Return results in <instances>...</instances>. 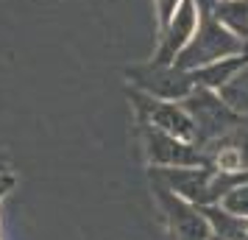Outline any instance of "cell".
<instances>
[{"label": "cell", "instance_id": "6da1fadb", "mask_svg": "<svg viewBox=\"0 0 248 240\" xmlns=\"http://www.w3.org/2000/svg\"><path fill=\"white\" fill-rule=\"evenodd\" d=\"M159 184L195 207L220 204L226 190L237 182V173H220L212 165L195 168H156Z\"/></svg>", "mask_w": 248, "mask_h": 240}, {"label": "cell", "instance_id": "7a4b0ae2", "mask_svg": "<svg viewBox=\"0 0 248 240\" xmlns=\"http://www.w3.org/2000/svg\"><path fill=\"white\" fill-rule=\"evenodd\" d=\"M237 53H246V42L240 36H234L229 28H223L215 17L203 14L195 36L187 42V48L179 56L173 59V64L179 70H184V73H195L203 64H212L217 59L237 56Z\"/></svg>", "mask_w": 248, "mask_h": 240}, {"label": "cell", "instance_id": "3957f363", "mask_svg": "<svg viewBox=\"0 0 248 240\" xmlns=\"http://www.w3.org/2000/svg\"><path fill=\"white\" fill-rule=\"evenodd\" d=\"M184 109L192 114L195 120V128H198V145H212L217 140H223L226 134H232L243 117H237L229 106L223 103V98L212 90H203V87H195V90L184 98Z\"/></svg>", "mask_w": 248, "mask_h": 240}, {"label": "cell", "instance_id": "277c9868", "mask_svg": "<svg viewBox=\"0 0 248 240\" xmlns=\"http://www.w3.org/2000/svg\"><path fill=\"white\" fill-rule=\"evenodd\" d=\"M142 145L151 165L156 168H195V165H209V154L203 145L190 143V140H179L162 131V128L145 123L142 128Z\"/></svg>", "mask_w": 248, "mask_h": 240}, {"label": "cell", "instance_id": "5b68a950", "mask_svg": "<svg viewBox=\"0 0 248 240\" xmlns=\"http://www.w3.org/2000/svg\"><path fill=\"white\" fill-rule=\"evenodd\" d=\"M203 20V9L198 0H184L176 14L170 17V23L162 28V45H159V53L154 62L159 64H173V59L179 56L181 50L187 48L195 31H198V25Z\"/></svg>", "mask_w": 248, "mask_h": 240}, {"label": "cell", "instance_id": "8992f818", "mask_svg": "<svg viewBox=\"0 0 248 240\" xmlns=\"http://www.w3.org/2000/svg\"><path fill=\"white\" fill-rule=\"evenodd\" d=\"M134 79L145 90V95L156 98V101H184L195 90L192 76L179 70L176 64H159V62H154L151 67L134 70Z\"/></svg>", "mask_w": 248, "mask_h": 240}, {"label": "cell", "instance_id": "52a82bcc", "mask_svg": "<svg viewBox=\"0 0 248 240\" xmlns=\"http://www.w3.org/2000/svg\"><path fill=\"white\" fill-rule=\"evenodd\" d=\"M142 112H145V123L168 131L179 140H190V143H198V128H195V120L192 114L184 109L181 101H156L148 95L145 103H142Z\"/></svg>", "mask_w": 248, "mask_h": 240}, {"label": "cell", "instance_id": "ba28073f", "mask_svg": "<svg viewBox=\"0 0 248 240\" xmlns=\"http://www.w3.org/2000/svg\"><path fill=\"white\" fill-rule=\"evenodd\" d=\"M162 201H165V209L170 212V221H173L176 235L181 240H209L212 238V226H209V221H206L201 207L184 201V198H179L176 193H170L165 187H162Z\"/></svg>", "mask_w": 248, "mask_h": 240}, {"label": "cell", "instance_id": "9c48e42d", "mask_svg": "<svg viewBox=\"0 0 248 240\" xmlns=\"http://www.w3.org/2000/svg\"><path fill=\"white\" fill-rule=\"evenodd\" d=\"M246 62H248V53H237V56H226V59L212 62V64H203V67H198L195 73H190L192 84H195V87H203V90L217 92L220 87H226L229 81L234 79L237 70L243 67Z\"/></svg>", "mask_w": 248, "mask_h": 240}, {"label": "cell", "instance_id": "30bf717a", "mask_svg": "<svg viewBox=\"0 0 248 240\" xmlns=\"http://www.w3.org/2000/svg\"><path fill=\"white\" fill-rule=\"evenodd\" d=\"M203 14L215 17L223 28H229L243 42L248 39V0H217Z\"/></svg>", "mask_w": 248, "mask_h": 240}, {"label": "cell", "instance_id": "8fae6325", "mask_svg": "<svg viewBox=\"0 0 248 240\" xmlns=\"http://www.w3.org/2000/svg\"><path fill=\"white\" fill-rule=\"evenodd\" d=\"M209 226H212V235L223 240H248V218H240V215H232L226 212L220 204H212V207H201Z\"/></svg>", "mask_w": 248, "mask_h": 240}, {"label": "cell", "instance_id": "7c38bea8", "mask_svg": "<svg viewBox=\"0 0 248 240\" xmlns=\"http://www.w3.org/2000/svg\"><path fill=\"white\" fill-rule=\"evenodd\" d=\"M217 95L223 98V103L237 114V117L248 120V62L237 70V76L229 81L226 87L217 90Z\"/></svg>", "mask_w": 248, "mask_h": 240}, {"label": "cell", "instance_id": "4fadbf2b", "mask_svg": "<svg viewBox=\"0 0 248 240\" xmlns=\"http://www.w3.org/2000/svg\"><path fill=\"white\" fill-rule=\"evenodd\" d=\"M223 140L232 143V145L240 151V157H243V171H248V120H243V123H240L232 134H226Z\"/></svg>", "mask_w": 248, "mask_h": 240}, {"label": "cell", "instance_id": "5bb4252c", "mask_svg": "<svg viewBox=\"0 0 248 240\" xmlns=\"http://www.w3.org/2000/svg\"><path fill=\"white\" fill-rule=\"evenodd\" d=\"M184 0H154V6H156V20H159V28H165L170 23V17L176 14Z\"/></svg>", "mask_w": 248, "mask_h": 240}, {"label": "cell", "instance_id": "9a60e30c", "mask_svg": "<svg viewBox=\"0 0 248 240\" xmlns=\"http://www.w3.org/2000/svg\"><path fill=\"white\" fill-rule=\"evenodd\" d=\"M198 3H201V9H203V12H206V9H209V6H215L217 0H198Z\"/></svg>", "mask_w": 248, "mask_h": 240}, {"label": "cell", "instance_id": "2e32d148", "mask_svg": "<svg viewBox=\"0 0 248 240\" xmlns=\"http://www.w3.org/2000/svg\"><path fill=\"white\" fill-rule=\"evenodd\" d=\"M9 184H12V182H9V179H0V195H3V190H6Z\"/></svg>", "mask_w": 248, "mask_h": 240}, {"label": "cell", "instance_id": "e0dca14e", "mask_svg": "<svg viewBox=\"0 0 248 240\" xmlns=\"http://www.w3.org/2000/svg\"><path fill=\"white\" fill-rule=\"evenodd\" d=\"M209 240H223V238H217V235H212V238H209Z\"/></svg>", "mask_w": 248, "mask_h": 240}, {"label": "cell", "instance_id": "ac0fdd59", "mask_svg": "<svg viewBox=\"0 0 248 240\" xmlns=\"http://www.w3.org/2000/svg\"><path fill=\"white\" fill-rule=\"evenodd\" d=\"M246 53H248V39H246Z\"/></svg>", "mask_w": 248, "mask_h": 240}]
</instances>
